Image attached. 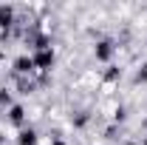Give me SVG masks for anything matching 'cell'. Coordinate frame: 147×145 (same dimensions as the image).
Masks as SVG:
<instances>
[{
    "label": "cell",
    "instance_id": "cell-1",
    "mask_svg": "<svg viewBox=\"0 0 147 145\" xmlns=\"http://www.w3.org/2000/svg\"><path fill=\"white\" fill-rule=\"evenodd\" d=\"M51 66H54V51L45 46V49H40V54L34 57V68H42V71H45V68H51Z\"/></svg>",
    "mask_w": 147,
    "mask_h": 145
},
{
    "label": "cell",
    "instance_id": "cell-2",
    "mask_svg": "<svg viewBox=\"0 0 147 145\" xmlns=\"http://www.w3.org/2000/svg\"><path fill=\"white\" fill-rule=\"evenodd\" d=\"M110 54H113V49H110V43H99V49H96V57H99V60H108Z\"/></svg>",
    "mask_w": 147,
    "mask_h": 145
},
{
    "label": "cell",
    "instance_id": "cell-3",
    "mask_svg": "<svg viewBox=\"0 0 147 145\" xmlns=\"http://www.w3.org/2000/svg\"><path fill=\"white\" fill-rule=\"evenodd\" d=\"M20 145H37V134L34 131H23L20 134Z\"/></svg>",
    "mask_w": 147,
    "mask_h": 145
},
{
    "label": "cell",
    "instance_id": "cell-4",
    "mask_svg": "<svg viewBox=\"0 0 147 145\" xmlns=\"http://www.w3.org/2000/svg\"><path fill=\"white\" fill-rule=\"evenodd\" d=\"M11 23V9H0V26H9Z\"/></svg>",
    "mask_w": 147,
    "mask_h": 145
},
{
    "label": "cell",
    "instance_id": "cell-5",
    "mask_svg": "<svg viewBox=\"0 0 147 145\" xmlns=\"http://www.w3.org/2000/svg\"><path fill=\"white\" fill-rule=\"evenodd\" d=\"M11 120L20 122V120H23V111H20V108H11Z\"/></svg>",
    "mask_w": 147,
    "mask_h": 145
},
{
    "label": "cell",
    "instance_id": "cell-6",
    "mask_svg": "<svg viewBox=\"0 0 147 145\" xmlns=\"http://www.w3.org/2000/svg\"><path fill=\"white\" fill-rule=\"evenodd\" d=\"M144 145H147V137H144Z\"/></svg>",
    "mask_w": 147,
    "mask_h": 145
}]
</instances>
